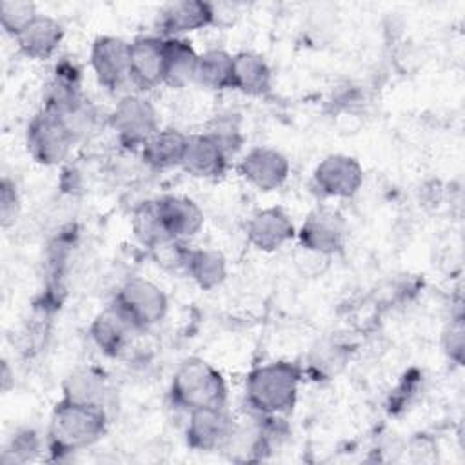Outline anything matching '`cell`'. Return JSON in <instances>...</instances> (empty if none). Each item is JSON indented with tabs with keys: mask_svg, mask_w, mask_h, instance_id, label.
I'll return each mask as SVG.
<instances>
[{
	"mask_svg": "<svg viewBox=\"0 0 465 465\" xmlns=\"http://www.w3.org/2000/svg\"><path fill=\"white\" fill-rule=\"evenodd\" d=\"M347 354L338 343H322L311 354V371L316 376L331 378L345 365Z\"/></svg>",
	"mask_w": 465,
	"mask_h": 465,
	"instance_id": "obj_27",
	"label": "cell"
},
{
	"mask_svg": "<svg viewBox=\"0 0 465 465\" xmlns=\"http://www.w3.org/2000/svg\"><path fill=\"white\" fill-rule=\"evenodd\" d=\"M89 332L104 354L120 356L129 347L133 334L138 331L116 307L109 305L93 320Z\"/></svg>",
	"mask_w": 465,
	"mask_h": 465,
	"instance_id": "obj_18",
	"label": "cell"
},
{
	"mask_svg": "<svg viewBox=\"0 0 465 465\" xmlns=\"http://www.w3.org/2000/svg\"><path fill=\"white\" fill-rule=\"evenodd\" d=\"M109 396L107 380L94 367L74 369L62 383V398L85 405L105 407Z\"/></svg>",
	"mask_w": 465,
	"mask_h": 465,
	"instance_id": "obj_21",
	"label": "cell"
},
{
	"mask_svg": "<svg viewBox=\"0 0 465 465\" xmlns=\"http://www.w3.org/2000/svg\"><path fill=\"white\" fill-rule=\"evenodd\" d=\"M131 229H133L134 238H136L143 247H147L149 251H151L153 247L160 245L162 242L171 240V238L165 234L163 225H162V222H160L154 198H153V200H145V202H142V203H138V205L134 207L133 216H131Z\"/></svg>",
	"mask_w": 465,
	"mask_h": 465,
	"instance_id": "obj_25",
	"label": "cell"
},
{
	"mask_svg": "<svg viewBox=\"0 0 465 465\" xmlns=\"http://www.w3.org/2000/svg\"><path fill=\"white\" fill-rule=\"evenodd\" d=\"M249 243L262 252H274L296 236L294 223L285 209L265 207L256 211L245 227Z\"/></svg>",
	"mask_w": 465,
	"mask_h": 465,
	"instance_id": "obj_13",
	"label": "cell"
},
{
	"mask_svg": "<svg viewBox=\"0 0 465 465\" xmlns=\"http://www.w3.org/2000/svg\"><path fill=\"white\" fill-rule=\"evenodd\" d=\"M91 69L102 87L118 91L129 82V42L118 36H98L89 53Z\"/></svg>",
	"mask_w": 465,
	"mask_h": 465,
	"instance_id": "obj_10",
	"label": "cell"
},
{
	"mask_svg": "<svg viewBox=\"0 0 465 465\" xmlns=\"http://www.w3.org/2000/svg\"><path fill=\"white\" fill-rule=\"evenodd\" d=\"M272 73L265 58L254 51H240L232 54V82L236 89L247 96H263L271 91Z\"/></svg>",
	"mask_w": 465,
	"mask_h": 465,
	"instance_id": "obj_20",
	"label": "cell"
},
{
	"mask_svg": "<svg viewBox=\"0 0 465 465\" xmlns=\"http://www.w3.org/2000/svg\"><path fill=\"white\" fill-rule=\"evenodd\" d=\"M64 40L62 24L49 15H36L16 36L15 42L22 54L31 60L51 58Z\"/></svg>",
	"mask_w": 465,
	"mask_h": 465,
	"instance_id": "obj_17",
	"label": "cell"
},
{
	"mask_svg": "<svg viewBox=\"0 0 465 465\" xmlns=\"http://www.w3.org/2000/svg\"><path fill=\"white\" fill-rule=\"evenodd\" d=\"M129 82L149 91L165 82V53L162 36H138L129 42Z\"/></svg>",
	"mask_w": 465,
	"mask_h": 465,
	"instance_id": "obj_12",
	"label": "cell"
},
{
	"mask_svg": "<svg viewBox=\"0 0 465 465\" xmlns=\"http://www.w3.org/2000/svg\"><path fill=\"white\" fill-rule=\"evenodd\" d=\"M236 436V423L225 405L203 407L189 412L185 441L200 452H213L227 447Z\"/></svg>",
	"mask_w": 465,
	"mask_h": 465,
	"instance_id": "obj_7",
	"label": "cell"
},
{
	"mask_svg": "<svg viewBox=\"0 0 465 465\" xmlns=\"http://www.w3.org/2000/svg\"><path fill=\"white\" fill-rule=\"evenodd\" d=\"M187 243L183 240H167L162 242L160 245L153 247L149 252L154 260L156 265H160L165 271H183L185 267V260L189 254Z\"/></svg>",
	"mask_w": 465,
	"mask_h": 465,
	"instance_id": "obj_29",
	"label": "cell"
},
{
	"mask_svg": "<svg viewBox=\"0 0 465 465\" xmlns=\"http://www.w3.org/2000/svg\"><path fill=\"white\" fill-rule=\"evenodd\" d=\"M20 211V198L15 182H11L7 176L2 178L0 183V222L2 227H9L15 223Z\"/></svg>",
	"mask_w": 465,
	"mask_h": 465,
	"instance_id": "obj_31",
	"label": "cell"
},
{
	"mask_svg": "<svg viewBox=\"0 0 465 465\" xmlns=\"http://www.w3.org/2000/svg\"><path fill=\"white\" fill-rule=\"evenodd\" d=\"M463 332H465L463 322H461V316H458L450 322V325L443 334V349L447 356L458 365H461L463 361Z\"/></svg>",
	"mask_w": 465,
	"mask_h": 465,
	"instance_id": "obj_32",
	"label": "cell"
},
{
	"mask_svg": "<svg viewBox=\"0 0 465 465\" xmlns=\"http://www.w3.org/2000/svg\"><path fill=\"white\" fill-rule=\"evenodd\" d=\"M229 160L231 158L225 154L222 145L205 131L200 134H189L180 167L194 178L214 180L225 173Z\"/></svg>",
	"mask_w": 465,
	"mask_h": 465,
	"instance_id": "obj_16",
	"label": "cell"
},
{
	"mask_svg": "<svg viewBox=\"0 0 465 465\" xmlns=\"http://www.w3.org/2000/svg\"><path fill=\"white\" fill-rule=\"evenodd\" d=\"M302 369L280 360L254 367L245 378V401L258 416H283L298 400Z\"/></svg>",
	"mask_w": 465,
	"mask_h": 465,
	"instance_id": "obj_1",
	"label": "cell"
},
{
	"mask_svg": "<svg viewBox=\"0 0 465 465\" xmlns=\"http://www.w3.org/2000/svg\"><path fill=\"white\" fill-rule=\"evenodd\" d=\"M169 398L187 414L203 407H220L227 405V383L213 363L187 358L173 374Z\"/></svg>",
	"mask_w": 465,
	"mask_h": 465,
	"instance_id": "obj_3",
	"label": "cell"
},
{
	"mask_svg": "<svg viewBox=\"0 0 465 465\" xmlns=\"http://www.w3.org/2000/svg\"><path fill=\"white\" fill-rule=\"evenodd\" d=\"M187 142H189V134L182 133L180 129H174V127L158 129L140 147V154L143 163L154 171L180 167L187 149Z\"/></svg>",
	"mask_w": 465,
	"mask_h": 465,
	"instance_id": "obj_19",
	"label": "cell"
},
{
	"mask_svg": "<svg viewBox=\"0 0 465 465\" xmlns=\"http://www.w3.org/2000/svg\"><path fill=\"white\" fill-rule=\"evenodd\" d=\"M107 124L125 149H140L160 129V116L147 98L127 94L116 102Z\"/></svg>",
	"mask_w": 465,
	"mask_h": 465,
	"instance_id": "obj_6",
	"label": "cell"
},
{
	"mask_svg": "<svg viewBox=\"0 0 465 465\" xmlns=\"http://www.w3.org/2000/svg\"><path fill=\"white\" fill-rule=\"evenodd\" d=\"M163 38V36H162ZM165 53V82L174 89H182L194 82L198 53L187 38H163Z\"/></svg>",
	"mask_w": 465,
	"mask_h": 465,
	"instance_id": "obj_22",
	"label": "cell"
},
{
	"mask_svg": "<svg viewBox=\"0 0 465 465\" xmlns=\"http://www.w3.org/2000/svg\"><path fill=\"white\" fill-rule=\"evenodd\" d=\"M207 133L222 145V149L225 151V154H227L229 158L234 156V154L240 151L242 143H243V136H242L240 125H238V122L232 120L231 116H220V118H216V120L211 124V127H209Z\"/></svg>",
	"mask_w": 465,
	"mask_h": 465,
	"instance_id": "obj_28",
	"label": "cell"
},
{
	"mask_svg": "<svg viewBox=\"0 0 465 465\" xmlns=\"http://www.w3.org/2000/svg\"><path fill=\"white\" fill-rule=\"evenodd\" d=\"M74 142L76 136L64 118L47 109H40L25 131L27 153L36 163L45 167H54L65 162Z\"/></svg>",
	"mask_w": 465,
	"mask_h": 465,
	"instance_id": "obj_5",
	"label": "cell"
},
{
	"mask_svg": "<svg viewBox=\"0 0 465 465\" xmlns=\"http://www.w3.org/2000/svg\"><path fill=\"white\" fill-rule=\"evenodd\" d=\"M238 171L242 178L251 183L254 189L262 193H271L280 189L291 173V163L287 156L274 149V147H265L258 145L252 147L238 165Z\"/></svg>",
	"mask_w": 465,
	"mask_h": 465,
	"instance_id": "obj_11",
	"label": "cell"
},
{
	"mask_svg": "<svg viewBox=\"0 0 465 465\" xmlns=\"http://www.w3.org/2000/svg\"><path fill=\"white\" fill-rule=\"evenodd\" d=\"M111 305L116 307L136 331H145L165 318L169 300L163 289L154 282L133 276L120 285Z\"/></svg>",
	"mask_w": 465,
	"mask_h": 465,
	"instance_id": "obj_4",
	"label": "cell"
},
{
	"mask_svg": "<svg viewBox=\"0 0 465 465\" xmlns=\"http://www.w3.org/2000/svg\"><path fill=\"white\" fill-rule=\"evenodd\" d=\"M232 54L225 49H207L198 56L194 84L209 91L231 89Z\"/></svg>",
	"mask_w": 465,
	"mask_h": 465,
	"instance_id": "obj_24",
	"label": "cell"
},
{
	"mask_svg": "<svg viewBox=\"0 0 465 465\" xmlns=\"http://www.w3.org/2000/svg\"><path fill=\"white\" fill-rule=\"evenodd\" d=\"M296 234L302 249L331 258L345 243L347 222L340 211L318 207L307 214Z\"/></svg>",
	"mask_w": 465,
	"mask_h": 465,
	"instance_id": "obj_8",
	"label": "cell"
},
{
	"mask_svg": "<svg viewBox=\"0 0 465 465\" xmlns=\"http://www.w3.org/2000/svg\"><path fill=\"white\" fill-rule=\"evenodd\" d=\"M40 449V441L33 430H24L13 436L7 449L4 450V461L15 463V461H25L31 460L33 454H36Z\"/></svg>",
	"mask_w": 465,
	"mask_h": 465,
	"instance_id": "obj_30",
	"label": "cell"
},
{
	"mask_svg": "<svg viewBox=\"0 0 465 465\" xmlns=\"http://www.w3.org/2000/svg\"><path fill=\"white\" fill-rule=\"evenodd\" d=\"M38 15L33 2L24 0H2L0 2V24L13 38Z\"/></svg>",
	"mask_w": 465,
	"mask_h": 465,
	"instance_id": "obj_26",
	"label": "cell"
},
{
	"mask_svg": "<svg viewBox=\"0 0 465 465\" xmlns=\"http://www.w3.org/2000/svg\"><path fill=\"white\" fill-rule=\"evenodd\" d=\"M107 429L105 407L60 400L49 420L47 447L53 454H69L94 445Z\"/></svg>",
	"mask_w": 465,
	"mask_h": 465,
	"instance_id": "obj_2",
	"label": "cell"
},
{
	"mask_svg": "<svg viewBox=\"0 0 465 465\" xmlns=\"http://www.w3.org/2000/svg\"><path fill=\"white\" fill-rule=\"evenodd\" d=\"M312 182L327 198H352L363 185V167L349 154H329L312 171Z\"/></svg>",
	"mask_w": 465,
	"mask_h": 465,
	"instance_id": "obj_9",
	"label": "cell"
},
{
	"mask_svg": "<svg viewBox=\"0 0 465 465\" xmlns=\"http://www.w3.org/2000/svg\"><path fill=\"white\" fill-rule=\"evenodd\" d=\"M183 271L202 291H213L227 278V260L216 249H189Z\"/></svg>",
	"mask_w": 465,
	"mask_h": 465,
	"instance_id": "obj_23",
	"label": "cell"
},
{
	"mask_svg": "<svg viewBox=\"0 0 465 465\" xmlns=\"http://www.w3.org/2000/svg\"><path fill=\"white\" fill-rule=\"evenodd\" d=\"M214 20V7L202 0H178L165 4L156 16V27L163 38H183L207 27Z\"/></svg>",
	"mask_w": 465,
	"mask_h": 465,
	"instance_id": "obj_14",
	"label": "cell"
},
{
	"mask_svg": "<svg viewBox=\"0 0 465 465\" xmlns=\"http://www.w3.org/2000/svg\"><path fill=\"white\" fill-rule=\"evenodd\" d=\"M154 202L163 231L171 240L185 242L203 227V211L193 198L180 194H165L154 198Z\"/></svg>",
	"mask_w": 465,
	"mask_h": 465,
	"instance_id": "obj_15",
	"label": "cell"
}]
</instances>
